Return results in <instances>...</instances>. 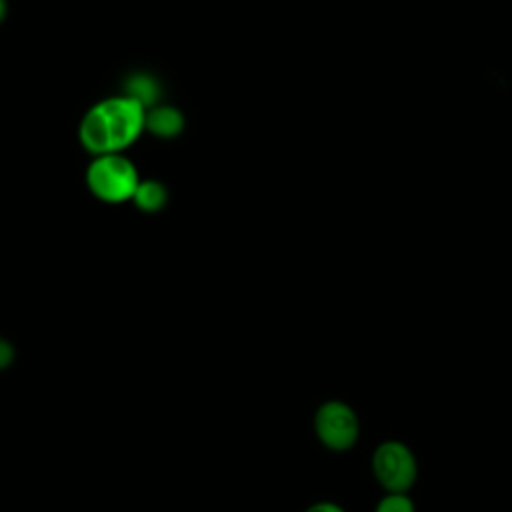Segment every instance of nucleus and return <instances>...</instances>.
I'll use <instances>...</instances> for the list:
<instances>
[{
	"label": "nucleus",
	"mask_w": 512,
	"mask_h": 512,
	"mask_svg": "<svg viewBox=\"0 0 512 512\" xmlns=\"http://www.w3.org/2000/svg\"><path fill=\"white\" fill-rule=\"evenodd\" d=\"M146 108L126 94L94 102L78 122V142L90 156L128 150L146 130Z\"/></svg>",
	"instance_id": "nucleus-1"
},
{
	"label": "nucleus",
	"mask_w": 512,
	"mask_h": 512,
	"mask_svg": "<svg viewBox=\"0 0 512 512\" xmlns=\"http://www.w3.org/2000/svg\"><path fill=\"white\" fill-rule=\"evenodd\" d=\"M140 180L136 164L124 152L92 156L84 172L88 192L104 204L130 202Z\"/></svg>",
	"instance_id": "nucleus-2"
},
{
	"label": "nucleus",
	"mask_w": 512,
	"mask_h": 512,
	"mask_svg": "<svg viewBox=\"0 0 512 512\" xmlns=\"http://www.w3.org/2000/svg\"><path fill=\"white\" fill-rule=\"evenodd\" d=\"M318 442L330 452H346L356 446L360 436V420L356 410L344 400L322 402L312 418Z\"/></svg>",
	"instance_id": "nucleus-3"
},
{
	"label": "nucleus",
	"mask_w": 512,
	"mask_h": 512,
	"mask_svg": "<svg viewBox=\"0 0 512 512\" xmlns=\"http://www.w3.org/2000/svg\"><path fill=\"white\" fill-rule=\"evenodd\" d=\"M372 474L386 492H408L418 478L414 452L400 440H384L372 452Z\"/></svg>",
	"instance_id": "nucleus-4"
},
{
	"label": "nucleus",
	"mask_w": 512,
	"mask_h": 512,
	"mask_svg": "<svg viewBox=\"0 0 512 512\" xmlns=\"http://www.w3.org/2000/svg\"><path fill=\"white\" fill-rule=\"evenodd\" d=\"M186 128L184 112L172 104L160 102L146 110L144 130L158 140H174Z\"/></svg>",
	"instance_id": "nucleus-5"
},
{
	"label": "nucleus",
	"mask_w": 512,
	"mask_h": 512,
	"mask_svg": "<svg viewBox=\"0 0 512 512\" xmlns=\"http://www.w3.org/2000/svg\"><path fill=\"white\" fill-rule=\"evenodd\" d=\"M122 94L140 102L146 110L162 102V84L160 80L146 70L130 72L122 82Z\"/></svg>",
	"instance_id": "nucleus-6"
},
{
	"label": "nucleus",
	"mask_w": 512,
	"mask_h": 512,
	"mask_svg": "<svg viewBox=\"0 0 512 512\" xmlns=\"http://www.w3.org/2000/svg\"><path fill=\"white\" fill-rule=\"evenodd\" d=\"M168 198L170 192L162 180L142 178L130 202L144 214H156L168 204Z\"/></svg>",
	"instance_id": "nucleus-7"
},
{
	"label": "nucleus",
	"mask_w": 512,
	"mask_h": 512,
	"mask_svg": "<svg viewBox=\"0 0 512 512\" xmlns=\"http://www.w3.org/2000/svg\"><path fill=\"white\" fill-rule=\"evenodd\" d=\"M374 512H416V506L408 492H386L378 500Z\"/></svg>",
	"instance_id": "nucleus-8"
},
{
	"label": "nucleus",
	"mask_w": 512,
	"mask_h": 512,
	"mask_svg": "<svg viewBox=\"0 0 512 512\" xmlns=\"http://www.w3.org/2000/svg\"><path fill=\"white\" fill-rule=\"evenodd\" d=\"M14 360H16L14 344L8 338L0 336V372L8 370L14 364Z\"/></svg>",
	"instance_id": "nucleus-9"
},
{
	"label": "nucleus",
	"mask_w": 512,
	"mask_h": 512,
	"mask_svg": "<svg viewBox=\"0 0 512 512\" xmlns=\"http://www.w3.org/2000/svg\"><path fill=\"white\" fill-rule=\"evenodd\" d=\"M304 512H346V510L332 500H318V502L310 504Z\"/></svg>",
	"instance_id": "nucleus-10"
},
{
	"label": "nucleus",
	"mask_w": 512,
	"mask_h": 512,
	"mask_svg": "<svg viewBox=\"0 0 512 512\" xmlns=\"http://www.w3.org/2000/svg\"><path fill=\"white\" fill-rule=\"evenodd\" d=\"M8 16V0H0V24L6 20Z\"/></svg>",
	"instance_id": "nucleus-11"
}]
</instances>
